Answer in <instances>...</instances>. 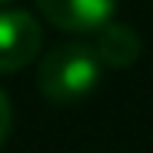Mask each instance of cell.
<instances>
[{
  "mask_svg": "<svg viewBox=\"0 0 153 153\" xmlns=\"http://www.w3.org/2000/svg\"><path fill=\"white\" fill-rule=\"evenodd\" d=\"M103 63L97 60L93 47L87 43H60L37 63V87L53 103H73L97 90Z\"/></svg>",
  "mask_w": 153,
  "mask_h": 153,
  "instance_id": "cell-1",
  "label": "cell"
},
{
  "mask_svg": "<svg viewBox=\"0 0 153 153\" xmlns=\"http://www.w3.org/2000/svg\"><path fill=\"white\" fill-rule=\"evenodd\" d=\"M43 30L30 10H0V73H17L40 57Z\"/></svg>",
  "mask_w": 153,
  "mask_h": 153,
  "instance_id": "cell-2",
  "label": "cell"
},
{
  "mask_svg": "<svg viewBox=\"0 0 153 153\" xmlns=\"http://www.w3.org/2000/svg\"><path fill=\"white\" fill-rule=\"evenodd\" d=\"M47 23L67 33H100L113 23L117 0H33Z\"/></svg>",
  "mask_w": 153,
  "mask_h": 153,
  "instance_id": "cell-3",
  "label": "cell"
},
{
  "mask_svg": "<svg viewBox=\"0 0 153 153\" xmlns=\"http://www.w3.org/2000/svg\"><path fill=\"white\" fill-rule=\"evenodd\" d=\"M140 37L130 23H107L103 30L97 33V43H93V53L97 60L110 67V70H123V67H133L137 57H140Z\"/></svg>",
  "mask_w": 153,
  "mask_h": 153,
  "instance_id": "cell-4",
  "label": "cell"
},
{
  "mask_svg": "<svg viewBox=\"0 0 153 153\" xmlns=\"http://www.w3.org/2000/svg\"><path fill=\"white\" fill-rule=\"evenodd\" d=\"M10 120H13V113H10V100H7L4 90H0V146H4V140H7V133H10Z\"/></svg>",
  "mask_w": 153,
  "mask_h": 153,
  "instance_id": "cell-5",
  "label": "cell"
},
{
  "mask_svg": "<svg viewBox=\"0 0 153 153\" xmlns=\"http://www.w3.org/2000/svg\"><path fill=\"white\" fill-rule=\"evenodd\" d=\"M7 4H13V0H0V7H4V10H7Z\"/></svg>",
  "mask_w": 153,
  "mask_h": 153,
  "instance_id": "cell-6",
  "label": "cell"
}]
</instances>
